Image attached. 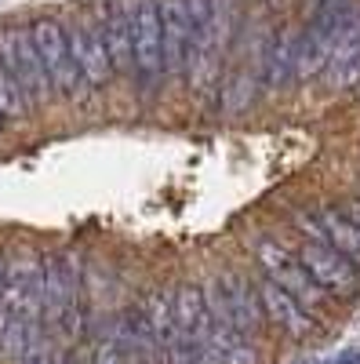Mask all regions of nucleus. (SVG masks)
<instances>
[{"mask_svg":"<svg viewBox=\"0 0 360 364\" xmlns=\"http://www.w3.org/2000/svg\"><path fill=\"white\" fill-rule=\"evenodd\" d=\"M0 63L8 66V73L22 87L29 109L40 106L51 95V84H48V73L40 66V55H37V44H33L29 26H18V22L0 26Z\"/></svg>","mask_w":360,"mask_h":364,"instance_id":"20e7f679","label":"nucleus"},{"mask_svg":"<svg viewBox=\"0 0 360 364\" xmlns=\"http://www.w3.org/2000/svg\"><path fill=\"white\" fill-rule=\"evenodd\" d=\"M157 8H160V33H164V73L186 77L190 51H193L190 0H157Z\"/></svg>","mask_w":360,"mask_h":364,"instance_id":"f8f14e48","label":"nucleus"},{"mask_svg":"<svg viewBox=\"0 0 360 364\" xmlns=\"http://www.w3.org/2000/svg\"><path fill=\"white\" fill-rule=\"evenodd\" d=\"M317 230H320V240H327L342 259H349L360 269V226L356 223H349L339 208H320Z\"/></svg>","mask_w":360,"mask_h":364,"instance_id":"dca6fc26","label":"nucleus"},{"mask_svg":"<svg viewBox=\"0 0 360 364\" xmlns=\"http://www.w3.org/2000/svg\"><path fill=\"white\" fill-rule=\"evenodd\" d=\"M66 37H70V51H73V63L84 77L87 87H109L113 63H109V51H106V33H102V18L99 15H80L73 18V26H66Z\"/></svg>","mask_w":360,"mask_h":364,"instance_id":"1a4fd4ad","label":"nucleus"},{"mask_svg":"<svg viewBox=\"0 0 360 364\" xmlns=\"http://www.w3.org/2000/svg\"><path fill=\"white\" fill-rule=\"evenodd\" d=\"M146 317H149V324H153V336H157V343L164 350V364H215L200 339H193L190 331H182V328L175 324L171 299H164L160 291L149 299Z\"/></svg>","mask_w":360,"mask_h":364,"instance_id":"9b49d317","label":"nucleus"},{"mask_svg":"<svg viewBox=\"0 0 360 364\" xmlns=\"http://www.w3.org/2000/svg\"><path fill=\"white\" fill-rule=\"evenodd\" d=\"M131 58L142 95H153L164 73V33H160V8L157 0H135L131 4Z\"/></svg>","mask_w":360,"mask_h":364,"instance_id":"423d86ee","label":"nucleus"},{"mask_svg":"<svg viewBox=\"0 0 360 364\" xmlns=\"http://www.w3.org/2000/svg\"><path fill=\"white\" fill-rule=\"evenodd\" d=\"M44 324L62 343H77L84 331V269L73 252L44 259Z\"/></svg>","mask_w":360,"mask_h":364,"instance_id":"f257e3e1","label":"nucleus"},{"mask_svg":"<svg viewBox=\"0 0 360 364\" xmlns=\"http://www.w3.org/2000/svg\"><path fill=\"white\" fill-rule=\"evenodd\" d=\"M298 364H317V360H298Z\"/></svg>","mask_w":360,"mask_h":364,"instance_id":"393cba45","label":"nucleus"},{"mask_svg":"<svg viewBox=\"0 0 360 364\" xmlns=\"http://www.w3.org/2000/svg\"><path fill=\"white\" fill-rule=\"evenodd\" d=\"M255 255H258V266H262L266 277L273 281L277 288H284L302 310L317 314V310L324 306V299H327V295L317 288V281L310 277V269L302 266V259L291 255V252L280 245V240H273V237H258V240H255Z\"/></svg>","mask_w":360,"mask_h":364,"instance_id":"39448f33","label":"nucleus"},{"mask_svg":"<svg viewBox=\"0 0 360 364\" xmlns=\"http://www.w3.org/2000/svg\"><path fill=\"white\" fill-rule=\"evenodd\" d=\"M332 70H335V84L339 87H356L360 84V26L332 55Z\"/></svg>","mask_w":360,"mask_h":364,"instance_id":"a211bd4d","label":"nucleus"},{"mask_svg":"<svg viewBox=\"0 0 360 364\" xmlns=\"http://www.w3.org/2000/svg\"><path fill=\"white\" fill-rule=\"evenodd\" d=\"M92 364H124V357H120V343H116V324L106 331V336L95 343V357Z\"/></svg>","mask_w":360,"mask_h":364,"instance_id":"412c9836","label":"nucleus"},{"mask_svg":"<svg viewBox=\"0 0 360 364\" xmlns=\"http://www.w3.org/2000/svg\"><path fill=\"white\" fill-rule=\"evenodd\" d=\"M356 26H360V0H317L306 33L298 37L295 77L302 80L317 77Z\"/></svg>","mask_w":360,"mask_h":364,"instance_id":"f03ea898","label":"nucleus"},{"mask_svg":"<svg viewBox=\"0 0 360 364\" xmlns=\"http://www.w3.org/2000/svg\"><path fill=\"white\" fill-rule=\"evenodd\" d=\"M302 266L310 269V277L317 281V288L324 295H335V299H353L360 291V273L349 259H342L327 240L320 237H306L302 252H298Z\"/></svg>","mask_w":360,"mask_h":364,"instance_id":"9d476101","label":"nucleus"},{"mask_svg":"<svg viewBox=\"0 0 360 364\" xmlns=\"http://www.w3.org/2000/svg\"><path fill=\"white\" fill-rule=\"evenodd\" d=\"M295 51L298 41H291L288 33H273V41L262 51V80L269 87H280L288 77H295Z\"/></svg>","mask_w":360,"mask_h":364,"instance_id":"f3484780","label":"nucleus"},{"mask_svg":"<svg viewBox=\"0 0 360 364\" xmlns=\"http://www.w3.org/2000/svg\"><path fill=\"white\" fill-rule=\"evenodd\" d=\"M332 364H360V350H349V353H339Z\"/></svg>","mask_w":360,"mask_h":364,"instance_id":"5701e85b","label":"nucleus"},{"mask_svg":"<svg viewBox=\"0 0 360 364\" xmlns=\"http://www.w3.org/2000/svg\"><path fill=\"white\" fill-rule=\"evenodd\" d=\"M0 128H4V113H0Z\"/></svg>","mask_w":360,"mask_h":364,"instance_id":"a878e982","label":"nucleus"},{"mask_svg":"<svg viewBox=\"0 0 360 364\" xmlns=\"http://www.w3.org/2000/svg\"><path fill=\"white\" fill-rule=\"evenodd\" d=\"M339 211H342V215H346L349 223H356V226H360V200H346Z\"/></svg>","mask_w":360,"mask_h":364,"instance_id":"4be33fe9","label":"nucleus"},{"mask_svg":"<svg viewBox=\"0 0 360 364\" xmlns=\"http://www.w3.org/2000/svg\"><path fill=\"white\" fill-rule=\"evenodd\" d=\"M4 284H8V259L0 255V299H4Z\"/></svg>","mask_w":360,"mask_h":364,"instance_id":"b1692460","label":"nucleus"},{"mask_svg":"<svg viewBox=\"0 0 360 364\" xmlns=\"http://www.w3.org/2000/svg\"><path fill=\"white\" fill-rule=\"evenodd\" d=\"M29 33H33L37 55H40V66L48 73V84L55 95L73 99L80 91V70L73 63V51H70V37H66V26L58 18H33L29 22Z\"/></svg>","mask_w":360,"mask_h":364,"instance_id":"0eeeda50","label":"nucleus"},{"mask_svg":"<svg viewBox=\"0 0 360 364\" xmlns=\"http://www.w3.org/2000/svg\"><path fill=\"white\" fill-rule=\"evenodd\" d=\"M258 302H262L266 321H273V324L284 331V336H291V339H306V336H313V328H317L313 314L302 310L284 288H277L269 277L258 284Z\"/></svg>","mask_w":360,"mask_h":364,"instance_id":"4468645a","label":"nucleus"},{"mask_svg":"<svg viewBox=\"0 0 360 364\" xmlns=\"http://www.w3.org/2000/svg\"><path fill=\"white\" fill-rule=\"evenodd\" d=\"M102 33H106V51L116 77H131L135 73V58H131V4L124 0H109L102 4Z\"/></svg>","mask_w":360,"mask_h":364,"instance_id":"2eb2a0df","label":"nucleus"},{"mask_svg":"<svg viewBox=\"0 0 360 364\" xmlns=\"http://www.w3.org/2000/svg\"><path fill=\"white\" fill-rule=\"evenodd\" d=\"M116 343H120V357L124 364H164V350L153 336L146 310H124V317L116 321Z\"/></svg>","mask_w":360,"mask_h":364,"instance_id":"ddd939ff","label":"nucleus"},{"mask_svg":"<svg viewBox=\"0 0 360 364\" xmlns=\"http://www.w3.org/2000/svg\"><path fill=\"white\" fill-rule=\"evenodd\" d=\"M15 364H55V350H51V331L48 324L40 321L37 328H29V336H26V346L18 353Z\"/></svg>","mask_w":360,"mask_h":364,"instance_id":"6ab92c4d","label":"nucleus"},{"mask_svg":"<svg viewBox=\"0 0 360 364\" xmlns=\"http://www.w3.org/2000/svg\"><path fill=\"white\" fill-rule=\"evenodd\" d=\"M193 18V51H190V84L207 91L222 80V48H226V4L222 0H190Z\"/></svg>","mask_w":360,"mask_h":364,"instance_id":"7ed1b4c3","label":"nucleus"},{"mask_svg":"<svg viewBox=\"0 0 360 364\" xmlns=\"http://www.w3.org/2000/svg\"><path fill=\"white\" fill-rule=\"evenodd\" d=\"M204 299L226 314V321L240 331V336H248L251 343L262 336L266 314H262L258 291H255L244 277H240V273H222V277H215L212 288L204 291Z\"/></svg>","mask_w":360,"mask_h":364,"instance_id":"6e6552de","label":"nucleus"},{"mask_svg":"<svg viewBox=\"0 0 360 364\" xmlns=\"http://www.w3.org/2000/svg\"><path fill=\"white\" fill-rule=\"evenodd\" d=\"M29 106H26V95H22V87L15 84V77L8 73V66L0 63V113L8 117H22Z\"/></svg>","mask_w":360,"mask_h":364,"instance_id":"aec40b11","label":"nucleus"}]
</instances>
